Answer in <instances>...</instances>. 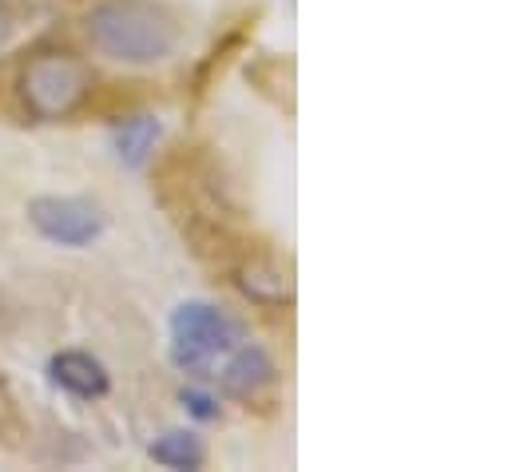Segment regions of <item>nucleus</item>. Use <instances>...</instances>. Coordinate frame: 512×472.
Instances as JSON below:
<instances>
[{
    "instance_id": "nucleus-8",
    "label": "nucleus",
    "mask_w": 512,
    "mask_h": 472,
    "mask_svg": "<svg viewBox=\"0 0 512 472\" xmlns=\"http://www.w3.org/2000/svg\"><path fill=\"white\" fill-rule=\"evenodd\" d=\"M151 461L155 465H163V469H203V461H207V449H203V441L195 437V433H187V429H171V433H163L151 449Z\"/></svg>"
},
{
    "instance_id": "nucleus-4",
    "label": "nucleus",
    "mask_w": 512,
    "mask_h": 472,
    "mask_svg": "<svg viewBox=\"0 0 512 472\" xmlns=\"http://www.w3.org/2000/svg\"><path fill=\"white\" fill-rule=\"evenodd\" d=\"M28 223L60 246H92L104 235V211L96 203L84 199H60V195H44L28 203Z\"/></svg>"
},
{
    "instance_id": "nucleus-11",
    "label": "nucleus",
    "mask_w": 512,
    "mask_h": 472,
    "mask_svg": "<svg viewBox=\"0 0 512 472\" xmlns=\"http://www.w3.org/2000/svg\"><path fill=\"white\" fill-rule=\"evenodd\" d=\"M12 32H16V12L8 8V0H0V48L12 40Z\"/></svg>"
},
{
    "instance_id": "nucleus-9",
    "label": "nucleus",
    "mask_w": 512,
    "mask_h": 472,
    "mask_svg": "<svg viewBox=\"0 0 512 472\" xmlns=\"http://www.w3.org/2000/svg\"><path fill=\"white\" fill-rule=\"evenodd\" d=\"M243 290L255 298V302H282L290 294L286 278L274 270V266H251L243 270Z\"/></svg>"
},
{
    "instance_id": "nucleus-6",
    "label": "nucleus",
    "mask_w": 512,
    "mask_h": 472,
    "mask_svg": "<svg viewBox=\"0 0 512 472\" xmlns=\"http://www.w3.org/2000/svg\"><path fill=\"white\" fill-rule=\"evenodd\" d=\"M223 381V393L227 397H255L258 389H266L274 381V361L266 357V350L258 346H235L227 354V365L215 373Z\"/></svg>"
},
{
    "instance_id": "nucleus-5",
    "label": "nucleus",
    "mask_w": 512,
    "mask_h": 472,
    "mask_svg": "<svg viewBox=\"0 0 512 472\" xmlns=\"http://www.w3.org/2000/svg\"><path fill=\"white\" fill-rule=\"evenodd\" d=\"M48 377H52L64 393H72V397H80V401H96V397H104V393L112 389V377H108L104 361L84 354V350H64V354H56L48 361Z\"/></svg>"
},
{
    "instance_id": "nucleus-3",
    "label": "nucleus",
    "mask_w": 512,
    "mask_h": 472,
    "mask_svg": "<svg viewBox=\"0 0 512 472\" xmlns=\"http://www.w3.org/2000/svg\"><path fill=\"white\" fill-rule=\"evenodd\" d=\"M92 76L76 56L52 52V56H36L24 76H20V92L24 104L36 119H64L80 108V100L88 96Z\"/></svg>"
},
{
    "instance_id": "nucleus-7",
    "label": "nucleus",
    "mask_w": 512,
    "mask_h": 472,
    "mask_svg": "<svg viewBox=\"0 0 512 472\" xmlns=\"http://www.w3.org/2000/svg\"><path fill=\"white\" fill-rule=\"evenodd\" d=\"M155 139H159V119H155V116L124 119V123L116 127V135H112L120 163H124V167H131V171H135V167H143V163L151 159Z\"/></svg>"
},
{
    "instance_id": "nucleus-1",
    "label": "nucleus",
    "mask_w": 512,
    "mask_h": 472,
    "mask_svg": "<svg viewBox=\"0 0 512 472\" xmlns=\"http://www.w3.org/2000/svg\"><path fill=\"white\" fill-rule=\"evenodd\" d=\"M92 44L124 64H159L179 48V24L143 0H108L88 12Z\"/></svg>"
},
{
    "instance_id": "nucleus-10",
    "label": "nucleus",
    "mask_w": 512,
    "mask_h": 472,
    "mask_svg": "<svg viewBox=\"0 0 512 472\" xmlns=\"http://www.w3.org/2000/svg\"><path fill=\"white\" fill-rule=\"evenodd\" d=\"M183 409L199 421H215L219 417V401L211 393H199V389H183Z\"/></svg>"
},
{
    "instance_id": "nucleus-2",
    "label": "nucleus",
    "mask_w": 512,
    "mask_h": 472,
    "mask_svg": "<svg viewBox=\"0 0 512 472\" xmlns=\"http://www.w3.org/2000/svg\"><path fill=\"white\" fill-rule=\"evenodd\" d=\"M239 342H243L239 322L211 302H183L171 314V361L183 373L215 377L219 357H227Z\"/></svg>"
}]
</instances>
